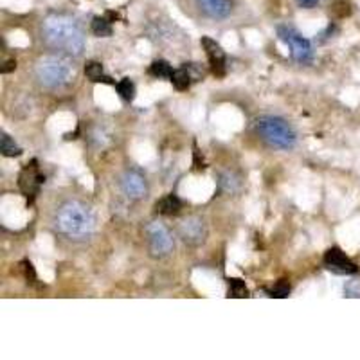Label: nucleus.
Returning a JSON list of instances; mask_svg holds the SVG:
<instances>
[{"mask_svg":"<svg viewBox=\"0 0 360 360\" xmlns=\"http://www.w3.org/2000/svg\"><path fill=\"white\" fill-rule=\"evenodd\" d=\"M146 236H148V245H150V250H152L153 256L157 258H162V256H168L169 252L175 247V242H173V236L169 233V229L160 221H153L146 227Z\"/></svg>","mask_w":360,"mask_h":360,"instance_id":"nucleus-6","label":"nucleus"},{"mask_svg":"<svg viewBox=\"0 0 360 360\" xmlns=\"http://www.w3.org/2000/svg\"><path fill=\"white\" fill-rule=\"evenodd\" d=\"M150 74L155 76V78H172L173 74V67L169 65L168 62H164V60H155V62L150 65Z\"/></svg>","mask_w":360,"mask_h":360,"instance_id":"nucleus-19","label":"nucleus"},{"mask_svg":"<svg viewBox=\"0 0 360 360\" xmlns=\"http://www.w3.org/2000/svg\"><path fill=\"white\" fill-rule=\"evenodd\" d=\"M17 69V62H15V60H9L8 63H6L4 67H2V74H8V72H11V70H15Z\"/></svg>","mask_w":360,"mask_h":360,"instance_id":"nucleus-27","label":"nucleus"},{"mask_svg":"<svg viewBox=\"0 0 360 360\" xmlns=\"http://www.w3.org/2000/svg\"><path fill=\"white\" fill-rule=\"evenodd\" d=\"M45 182V176L41 175L40 169H38V160H31V164H27L24 169L20 172L18 176V188L27 197V202L34 200V197L40 191V186Z\"/></svg>","mask_w":360,"mask_h":360,"instance_id":"nucleus-7","label":"nucleus"},{"mask_svg":"<svg viewBox=\"0 0 360 360\" xmlns=\"http://www.w3.org/2000/svg\"><path fill=\"white\" fill-rule=\"evenodd\" d=\"M180 233H182V238H184L186 242L191 243V245H198V243L204 242L205 225L200 218H188V220L182 221V225H180Z\"/></svg>","mask_w":360,"mask_h":360,"instance_id":"nucleus-12","label":"nucleus"},{"mask_svg":"<svg viewBox=\"0 0 360 360\" xmlns=\"http://www.w3.org/2000/svg\"><path fill=\"white\" fill-rule=\"evenodd\" d=\"M37 78L47 89H62L67 86L76 76L74 67L67 62L65 58L60 56H47L41 58L37 63Z\"/></svg>","mask_w":360,"mask_h":360,"instance_id":"nucleus-4","label":"nucleus"},{"mask_svg":"<svg viewBox=\"0 0 360 360\" xmlns=\"http://www.w3.org/2000/svg\"><path fill=\"white\" fill-rule=\"evenodd\" d=\"M56 229L72 240H85L96 231V214L90 205L79 200H69L58 207L54 214Z\"/></svg>","mask_w":360,"mask_h":360,"instance_id":"nucleus-2","label":"nucleus"},{"mask_svg":"<svg viewBox=\"0 0 360 360\" xmlns=\"http://www.w3.org/2000/svg\"><path fill=\"white\" fill-rule=\"evenodd\" d=\"M229 288L233 297H247V295H249V290H247V285L243 279H238V278L229 279Z\"/></svg>","mask_w":360,"mask_h":360,"instance_id":"nucleus-20","label":"nucleus"},{"mask_svg":"<svg viewBox=\"0 0 360 360\" xmlns=\"http://www.w3.org/2000/svg\"><path fill=\"white\" fill-rule=\"evenodd\" d=\"M195 2L200 8V11L213 20H224L233 11L231 0H195Z\"/></svg>","mask_w":360,"mask_h":360,"instance_id":"nucleus-11","label":"nucleus"},{"mask_svg":"<svg viewBox=\"0 0 360 360\" xmlns=\"http://www.w3.org/2000/svg\"><path fill=\"white\" fill-rule=\"evenodd\" d=\"M115 90H117V94L121 96L124 101H134L135 85L130 78H123L121 82L115 83Z\"/></svg>","mask_w":360,"mask_h":360,"instance_id":"nucleus-18","label":"nucleus"},{"mask_svg":"<svg viewBox=\"0 0 360 360\" xmlns=\"http://www.w3.org/2000/svg\"><path fill=\"white\" fill-rule=\"evenodd\" d=\"M301 8L304 9H310V8H315L317 4H321V0H295Z\"/></svg>","mask_w":360,"mask_h":360,"instance_id":"nucleus-25","label":"nucleus"},{"mask_svg":"<svg viewBox=\"0 0 360 360\" xmlns=\"http://www.w3.org/2000/svg\"><path fill=\"white\" fill-rule=\"evenodd\" d=\"M169 82L173 83L176 90H188L189 85H191V74H189L188 63L184 67H180V69L173 70Z\"/></svg>","mask_w":360,"mask_h":360,"instance_id":"nucleus-15","label":"nucleus"},{"mask_svg":"<svg viewBox=\"0 0 360 360\" xmlns=\"http://www.w3.org/2000/svg\"><path fill=\"white\" fill-rule=\"evenodd\" d=\"M324 265H326L328 270H332V272L340 276H352L359 270L355 263L339 247H332V249L326 250V254H324Z\"/></svg>","mask_w":360,"mask_h":360,"instance_id":"nucleus-8","label":"nucleus"},{"mask_svg":"<svg viewBox=\"0 0 360 360\" xmlns=\"http://www.w3.org/2000/svg\"><path fill=\"white\" fill-rule=\"evenodd\" d=\"M22 269H24V276L29 283H37V272H34L33 263L24 259V262H22Z\"/></svg>","mask_w":360,"mask_h":360,"instance_id":"nucleus-22","label":"nucleus"},{"mask_svg":"<svg viewBox=\"0 0 360 360\" xmlns=\"http://www.w3.org/2000/svg\"><path fill=\"white\" fill-rule=\"evenodd\" d=\"M279 40L285 41L290 49V56L297 63H310L314 60V49H311L310 40L299 34L290 25H279L278 27Z\"/></svg>","mask_w":360,"mask_h":360,"instance_id":"nucleus-5","label":"nucleus"},{"mask_svg":"<svg viewBox=\"0 0 360 360\" xmlns=\"http://www.w3.org/2000/svg\"><path fill=\"white\" fill-rule=\"evenodd\" d=\"M155 209L157 213L160 214H175L182 209V202H180V198L176 195H166V197L157 202Z\"/></svg>","mask_w":360,"mask_h":360,"instance_id":"nucleus-14","label":"nucleus"},{"mask_svg":"<svg viewBox=\"0 0 360 360\" xmlns=\"http://www.w3.org/2000/svg\"><path fill=\"white\" fill-rule=\"evenodd\" d=\"M233 176H231V175H224V176H221V186H224V188H225V191H234V188H233V184H234V182H233Z\"/></svg>","mask_w":360,"mask_h":360,"instance_id":"nucleus-24","label":"nucleus"},{"mask_svg":"<svg viewBox=\"0 0 360 360\" xmlns=\"http://www.w3.org/2000/svg\"><path fill=\"white\" fill-rule=\"evenodd\" d=\"M41 34L53 49L62 51L69 56H79L85 49L82 27L72 17L63 13H53L45 18L41 24Z\"/></svg>","mask_w":360,"mask_h":360,"instance_id":"nucleus-1","label":"nucleus"},{"mask_svg":"<svg viewBox=\"0 0 360 360\" xmlns=\"http://www.w3.org/2000/svg\"><path fill=\"white\" fill-rule=\"evenodd\" d=\"M0 152H2L4 157H20L22 148L17 146L15 141L6 131H2V137H0Z\"/></svg>","mask_w":360,"mask_h":360,"instance_id":"nucleus-17","label":"nucleus"},{"mask_svg":"<svg viewBox=\"0 0 360 360\" xmlns=\"http://www.w3.org/2000/svg\"><path fill=\"white\" fill-rule=\"evenodd\" d=\"M195 168H197V169H204L205 168L204 159H200V152H198L197 146H195Z\"/></svg>","mask_w":360,"mask_h":360,"instance_id":"nucleus-26","label":"nucleus"},{"mask_svg":"<svg viewBox=\"0 0 360 360\" xmlns=\"http://www.w3.org/2000/svg\"><path fill=\"white\" fill-rule=\"evenodd\" d=\"M288 294H290V285H288V283H285V281L278 283V285H276V287L270 290V297L283 299V297H287Z\"/></svg>","mask_w":360,"mask_h":360,"instance_id":"nucleus-21","label":"nucleus"},{"mask_svg":"<svg viewBox=\"0 0 360 360\" xmlns=\"http://www.w3.org/2000/svg\"><path fill=\"white\" fill-rule=\"evenodd\" d=\"M90 29L96 37H112V20L108 17H96L90 24Z\"/></svg>","mask_w":360,"mask_h":360,"instance_id":"nucleus-16","label":"nucleus"},{"mask_svg":"<svg viewBox=\"0 0 360 360\" xmlns=\"http://www.w3.org/2000/svg\"><path fill=\"white\" fill-rule=\"evenodd\" d=\"M346 295H348V297H360V283H349L348 287H346Z\"/></svg>","mask_w":360,"mask_h":360,"instance_id":"nucleus-23","label":"nucleus"},{"mask_svg":"<svg viewBox=\"0 0 360 360\" xmlns=\"http://www.w3.org/2000/svg\"><path fill=\"white\" fill-rule=\"evenodd\" d=\"M121 188L127 193V197L134 198V200H139V198L146 197L148 193L146 180H144V176L139 172H135V169L124 173L123 179H121Z\"/></svg>","mask_w":360,"mask_h":360,"instance_id":"nucleus-10","label":"nucleus"},{"mask_svg":"<svg viewBox=\"0 0 360 360\" xmlns=\"http://www.w3.org/2000/svg\"><path fill=\"white\" fill-rule=\"evenodd\" d=\"M256 131L269 146L278 150H292L297 143V134L294 128L281 117L276 115H262L256 119Z\"/></svg>","mask_w":360,"mask_h":360,"instance_id":"nucleus-3","label":"nucleus"},{"mask_svg":"<svg viewBox=\"0 0 360 360\" xmlns=\"http://www.w3.org/2000/svg\"><path fill=\"white\" fill-rule=\"evenodd\" d=\"M85 74L89 76L90 82L94 83H107V85H115L114 79L110 76L103 72V65L99 62H86L85 65Z\"/></svg>","mask_w":360,"mask_h":360,"instance_id":"nucleus-13","label":"nucleus"},{"mask_svg":"<svg viewBox=\"0 0 360 360\" xmlns=\"http://www.w3.org/2000/svg\"><path fill=\"white\" fill-rule=\"evenodd\" d=\"M202 47H204L205 54H207L209 65H211V70L217 76H224L225 74V53L221 49V45L218 44L217 40L209 37H202L200 40Z\"/></svg>","mask_w":360,"mask_h":360,"instance_id":"nucleus-9","label":"nucleus"}]
</instances>
